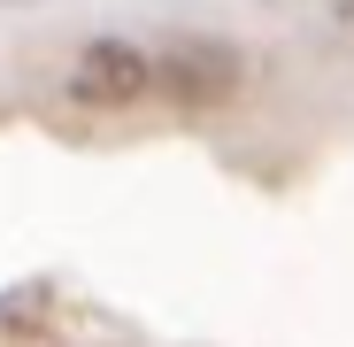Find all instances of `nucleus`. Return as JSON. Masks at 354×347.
<instances>
[{"mask_svg": "<svg viewBox=\"0 0 354 347\" xmlns=\"http://www.w3.org/2000/svg\"><path fill=\"white\" fill-rule=\"evenodd\" d=\"M147 85H154L147 54H139V46H124V39H93V46L77 54V70H70L77 108H131Z\"/></svg>", "mask_w": 354, "mask_h": 347, "instance_id": "nucleus-1", "label": "nucleus"}, {"mask_svg": "<svg viewBox=\"0 0 354 347\" xmlns=\"http://www.w3.org/2000/svg\"><path fill=\"white\" fill-rule=\"evenodd\" d=\"M154 85H162V100L169 108H216L231 85H239V62L216 46V39H185V46H169V62L154 70Z\"/></svg>", "mask_w": 354, "mask_h": 347, "instance_id": "nucleus-2", "label": "nucleus"}]
</instances>
